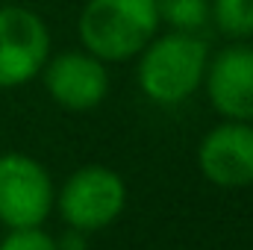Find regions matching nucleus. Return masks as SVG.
I'll return each mask as SVG.
<instances>
[{"mask_svg": "<svg viewBox=\"0 0 253 250\" xmlns=\"http://www.w3.org/2000/svg\"><path fill=\"white\" fill-rule=\"evenodd\" d=\"M0 3H15V0H0Z\"/></svg>", "mask_w": 253, "mask_h": 250, "instance_id": "nucleus-13", "label": "nucleus"}, {"mask_svg": "<svg viewBox=\"0 0 253 250\" xmlns=\"http://www.w3.org/2000/svg\"><path fill=\"white\" fill-rule=\"evenodd\" d=\"M56 188L47 168L27 153H0V224L9 230L42 227L53 212Z\"/></svg>", "mask_w": 253, "mask_h": 250, "instance_id": "nucleus-4", "label": "nucleus"}, {"mask_svg": "<svg viewBox=\"0 0 253 250\" xmlns=\"http://www.w3.org/2000/svg\"><path fill=\"white\" fill-rule=\"evenodd\" d=\"M39 77L47 97L65 112H91L109 94V65L83 47L50 53Z\"/></svg>", "mask_w": 253, "mask_h": 250, "instance_id": "nucleus-6", "label": "nucleus"}, {"mask_svg": "<svg viewBox=\"0 0 253 250\" xmlns=\"http://www.w3.org/2000/svg\"><path fill=\"white\" fill-rule=\"evenodd\" d=\"M209 24L227 42H251L253 0H209Z\"/></svg>", "mask_w": 253, "mask_h": 250, "instance_id": "nucleus-9", "label": "nucleus"}, {"mask_svg": "<svg viewBox=\"0 0 253 250\" xmlns=\"http://www.w3.org/2000/svg\"><path fill=\"white\" fill-rule=\"evenodd\" d=\"M153 6L168 30L197 33L209 24V0H153Z\"/></svg>", "mask_w": 253, "mask_h": 250, "instance_id": "nucleus-10", "label": "nucleus"}, {"mask_svg": "<svg viewBox=\"0 0 253 250\" xmlns=\"http://www.w3.org/2000/svg\"><path fill=\"white\" fill-rule=\"evenodd\" d=\"M209 42L197 33H156L135 56L138 91L156 106H180L203 85L209 62Z\"/></svg>", "mask_w": 253, "mask_h": 250, "instance_id": "nucleus-1", "label": "nucleus"}, {"mask_svg": "<svg viewBox=\"0 0 253 250\" xmlns=\"http://www.w3.org/2000/svg\"><path fill=\"white\" fill-rule=\"evenodd\" d=\"M0 250H59V245L42 227H24V230H9L0 239Z\"/></svg>", "mask_w": 253, "mask_h": 250, "instance_id": "nucleus-11", "label": "nucleus"}, {"mask_svg": "<svg viewBox=\"0 0 253 250\" xmlns=\"http://www.w3.org/2000/svg\"><path fill=\"white\" fill-rule=\"evenodd\" d=\"M53 206L59 209L65 227L97 233L121 218L126 206V183L106 165H83L59 186Z\"/></svg>", "mask_w": 253, "mask_h": 250, "instance_id": "nucleus-3", "label": "nucleus"}, {"mask_svg": "<svg viewBox=\"0 0 253 250\" xmlns=\"http://www.w3.org/2000/svg\"><path fill=\"white\" fill-rule=\"evenodd\" d=\"M209 106L224 121H253V44L227 42L209 53L203 85Z\"/></svg>", "mask_w": 253, "mask_h": 250, "instance_id": "nucleus-7", "label": "nucleus"}, {"mask_svg": "<svg viewBox=\"0 0 253 250\" xmlns=\"http://www.w3.org/2000/svg\"><path fill=\"white\" fill-rule=\"evenodd\" d=\"M159 27L153 0H85L77 18L80 47L106 65L135 59Z\"/></svg>", "mask_w": 253, "mask_h": 250, "instance_id": "nucleus-2", "label": "nucleus"}, {"mask_svg": "<svg viewBox=\"0 0 253 250\" xmlns=\"http://www.w3.org/2000/svg\"><path fill=\"white\" fill-rule=\"evenodd\" d=\"M56 245L59 250H88V242H85V233H80V230H65L62 236L56 239Z\"/></svg>", "mask_w": 253, "mask_h": 250, "instance_id": "nucleus-12", "label": "nucleus"}, {"mask_svg": "<svg viewBox=\"0 0 253 250\" xmlns=\"http://www.w3.org/2000/svg\"><path fill=\"white\" fill-rule=\"evenodd\" d=\"M53 53L44 18L18 3H0V88L33 83Z\"/></svg>", "mask_w": 253, "mask_h": 250, "instance_id": "nucleus-5", "label": "nucleus"}, {"mask_svg": "<svg viewBox=\"0 0 253 250\" xmlns=\"http://www.w3.org/2000/svg\"><path fill=\"white\" fill-rule=\"evenodd\" d=\"M197 168L218 188L253 186V121H221L197 144Z\"/></svg>", "mask_w": 253, "mask_h": 250, "instance_id": "nucleus-8", "label": "nucleus"}]
</instances>
